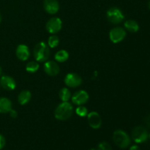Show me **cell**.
Returning <instances> with one entry per match:
<instances>
[{
    "label": "cell",
    "instance_id": "obj_1",
    "mask_svg": "<svg viewBox=\"0 0 150 150\" xmlns=\"http://www.w3.org/2000/svg\"><path fill=\"white\" fill-rule=\"evenodd\" d=\"M73 105L68 102H62L55 109L54 116L57 120L64 121L70 118L73 115Z\"/></svg>",
    "mask_w": 150,
    "mask_h": 150
},
{
    "label": "cell",
    "instance_id": "obj_2",
    "mask_svg": "<svg viewBox=\"0 0 150 150\" xmlns=\"http://www.w3.org/2000/svg\"><path fill=\"white\" fill-rule=\"evenodd\" d=\"M50 56L48 45L44 42H40L34 48V57L38 62H43L48 60Z\"/></svg>",
    "mask_w": 150,
    "mask_h": 150
},
{
    "label": "cell",
    "instance_id": "obj_3",
    "mask_svg": "<svg viewBox=\"0 0 150 150\" xmlns=\"http://www.w3.org/2000/svg\"><path fill=\"white\" fill-rule=\"evenodd\" d=\"M113 141L114 144L121 149H126L130 146L131 143L130 136L126 132L122 130H117L114 131L113 134Z\"/></svg>",
    "mask_w": 150,
    "mask_h": 150
},
{
    "label": "cell",
    "instance_id": "obj_4",
    "mask_svg": "<svg viewBox=\"0 0 150 150\" xmlns=\"http://www.w3.org/2000/svg\"><path fill=\"white\" fill-rule=\"evenodd\" d=\"M149 135L146 128L142 126H138L133 130L132 132V139L136 143L142 144L146 142Z\"/></svg>",
    "mask_w": 150,
    "mask_h": 150
},
{
    "label": "cell",
    "instance_id": "obj_5",
    "mask_svg": "<svg viewBox=\"0 0 150 150\" xmlns=\"http://www.w3.org/2000/svg\"><path fill=\"white\" fill-rule=\"evenodd\" d=\"M106 16L108 20L114 24H119L125 18L122 12L117 7H111L110 9H108Z\"/></svg>",
    "mask_w": 150,
    "mask_h": 150
},
{
    "label": "cell",
    "instance_id": "obj_6",
    "mask_svg": "<svg viewBox=\"0 0 150 150\" xmlns=\"http://www.w3.org/2000/svg\"><path fill=\"white\" fill-rule=\"evenodd\" d=\"M62 26V22L59 18H51L45 25L47 32L50 34H56L59 32Z\"/></svg>",
    "mask_w": 150,
    "mask_h": 150
},
{
    "label": "cell",
    "instance_id": "obj_7",
    "mask_svg": "<svg viewBox=\"0 0 150 150\" xmlns=\"http://www.w3.org/2000/svg\"><path fill=\"white\" fill-rule=\"evenodd\" d=\"M126 37V32L121 27H116L111 29L109 32V38L113 43H119L122 42Z\"/></svg>",
    "mask_w": 150,
    "mask_h": 150
},
{
    "label": "cell",
    "instance_id": "obj_8",
    "mask_svg": "<svg viewBox=\"0 0 150 150\" xmlns=\"http://www.w3.org/2000/svg\"><path fill=\"white\" fill-rule=\"evenodd\" d=\"M64 83L69 87H78L82 83V79L76 73H70L64 78Z\"/></svg>",
    "mask_w": 150,
    "mask_h": 150
},
{
    "label": "cell",
    "instance_id": "obj_9",
    "mask_svg": "<svg viewBox=\"0 0 150 150\" xmlns=\"http://www.w3.org/2000/svg\"><path fill=\"white\" fill-rule=\"evenodd\" d=\"M89 97L87 92L84 90H79L72 97V102L77 105H82L86 103Z\"/></svg>",
    "mask_w": 150,
    "mask_h": 150
},
{
    "label": "cell",
    "instance_id": "obj_10",
    "mask_svg": "<svg viewBox=\"0 0 150 150\" xmlns=\"http://www.w3.org/2000/svg\"><path fill=\"white\" fill-rule=\"evenodd\" d=\"M44 71L50 76H56L59 73L60 68L57 62L54 61L45 62L44 64Z\"/></svg>",
    "mask_w": 150,
    "mask_h": 150
},
{
    "label": "cell",
    "instance_id": "obj_11",
    "mask_svg": "<svg viewBox=\"0 0 150 150\" xmlns=\"http://www.w3.org/2000/svg\"><path fill=\"white\" fill-rule=\"evenodd\" d=\"M88 122L89 126L93 129H99L102 125V120L99 114L95 111H92L87 114Z\"/></svg>",
    "mask_w": 150,
    "mask_h": 150
},
{
    "label": "cell",
    "instance_id": "obj_12",
    "mask_svg": "<svg viewBox=\"0 0 150 150\" xmlns=\"http://www.w3.org/2000/svg\"><path fill=\"white\" fill-rule=\"evenodd\" d=\"M0 86L7 91H12L15 89L16 83L14 79L9 76H3L0 79Z\"/></svg>",
    "mask_w": 150,
    "mask_h": 150
},
{
    "label": "cell",
    "instance_id": "obj_13",
    "mask_svg": "<svg viewBox=\"0 0 150 150\" xmlns=\"http://www.w3.org/2000/svg\"><path fill=\"white\" fill-rule=\"evenodd\" d=\"M43 7L45 11L51 15H54L59 10V4L57 0H44Z\"/></svg>",
    "mask_w": 150,
    "mask_h": 150
},
{
    "label": "cell",
    "instance_id": "obj_14",
    "mask_svg": "<svg viewBox=\"0 0 150 150\" xmlns=\"http://www.w3.org/2000/svg\"><path fill=\"white\" fill-rule=\"evenodd\" d=\"M16 54L18 58L21 61H26L29 58V55H30L29 48L24 44H21L18 45Z\"/></svg>",
    "mask_w": 150,
    "mask_h": 150
},
{
    "label": "cell",
    "instance_id": "obj_15",
    "mask_svg": "<svg viewBox=\"0 0 150 150\" xmlns=\"http://www.w3.org/2000/svg\"><path fill=\"white\" fill-rule=\"evenodd\" d=\"M12 109V102L7 98H0V113L6 114Z\"/></svg>",
    "mask_w": 150,
    "mask_h": 150
},
{
    "label": "cell",
    "instance_id": "obj_16",
    "mask_svg": "<svg viewBox=\"0 0 150 150\" xmlns=\"http://www.w3.org/2000/svg\"><path fill=\"white\" fill-rule=\"evenodd\" d=\"M31 98H32V94L29 91L23 90L20 92L18 97V103L21 105H24L27 104L30 101Z\"/></svg>",
    "mask_w": 150,
    "mask_h": 150
},
{
    "label": "cell",
    "instance_id": "obj_17",
    "mask_svg": "<svg viewBox=\"0 0 150 150\" xmlns=\"http://www.w3.org/2000/svg\"><path fill=\"white\" fill-rule=\"evenodd\" d=\"M124 25H125V27L126 28L127 30H128L129 32H133V33L137 32L139 29V26L136 21H133V20L126 21L125 22Z\"/></svg>",
    "mask_w": 150,
    "mask_h": 150
},
{
    "label": "cell",
    "instance_id": "obj_18",
    "mask_svg": "<svg viewBox=\"0 0 150 150\" xmlns=\"http://www.w3.org/2000/svg\"><path fill=\"white\" fill-rule=\"evenodd\" d=\"M55 59L58 62H64L69 58V54L65 50H60L55 54Z\"/></svg>",
    "mask_w": 150,
    "mask_h": 150
},
{
    "label": "cell",
    "instance_id": "obj_19",
    "mask_svg": "<svg viewBox=\"0 0 150 150\" xmlns=\"http://www.w3.org/2000/svg\"><path fill=\"white\" fill-rule=\"evenodd\" d=\"M59 96L62 102H67L71 98V93L67 88H62L59 91Z\"/></svg>",
    "mask_w": 150,
    "mask_h": 150
},
{
    "label": "cell",
    "instance_id": "obj_20",
    "mask_svg": "<svg viewBox=\"0 0 150 150\" xmlns=\"http://www.w3.org/2000/svg\"><path fill=\"white\" fill-rule=\"evenodd\" d=\"M39 67V64L37 62H30L26 64V70L30 73H34L38 71Z\"/></svg>",
    "mask_w": 150,
    "mask_h": 150
},
{
    "label": "cell",
    "instance_id": "obj_21",
    "mask_svg": "<svg viewBox=\"0 0 150 150\" xmlns=\"http://www.w3.org/2000/svg\"><path fill=\"white\" fill-rule=\"evenodd\" d=\"M59 39L57 35H51V37H49L48 40V45L50 48H56L59 45Z\"/></svg>",
    "mask_w": 150,
    "mask_h": 150
},
{
    "label": "cell",
    "instance_id": "obj_22",
    "mask_svg": "<svg viewBox=\"0 0 150 150\" xmlns=\"http://www.w3.org/2000/svg\"><path fill=\"white\" fill-rule=\"evenodd\" d=\"M76 113L78 116L81 117H85L87 116L88 111L87 108L86 107L83 106V105H79L76 110Z\"/></svg>",
    "mask_w": 150,
    "mask_h": 150
},
{
    "label": "cell",
    "instance_id": "obj_23",
    "mask_svg": "<svg viewBox=\"0 0 150 150\" xmlns=\"http://www.w3.org/2000/svg\"><path fill=\"white\" fill-rule=\"evenodd\" d=\"M98 150H113L111 145L106 142H103L98 144Z\"/></svg>",
    "mask_w": 150,
    "mask_h": 150
},
{
    "label": "cell",
    "instance_id": "obj_24",
    "mask_svg": "<svg viewBox=\"0 0 150 150\" xmlns=\"http://www.w3.org/2000/svg\"><path fill=\"white\" fill-rule=\"evenodd\" d=\"M5 144H6L5 139H4V137L2 136V135L0 134V150L2 149L4 147Z\"/></svg>",
    "mask_w": 150,
    "mask_h": 150
},
{
    "label": "cell",
    "instance_id": "obj_25",
    "mask_svg": "<svg viewBox=\"0 0 150 150\" xmlns=\"http://www.w3.org/2000/svg\"><path fill=\"white\" fill-rule=\"evenodd\" d=\"M9 114H10V116L11 117H13V118H16L18 116V113L17 111H16L15 110L13 109H11L10 111V112H9Z\"/></svg>",
    "mask_w": 150,
    "mask_h": 150
},
{
    "label": "cell",
    "instance_id": "obj_26",
    "mask_svg": "<svg viewBox=\"0 0 150 150\" xmlns=\"http://www.w3.org/2000/svg\"><path fill=\"white\" fill-rule=\"evenodd\" d=\"M145 123H146V125L150 128V114H149V115L146 117V119H145Z\"/></svg>",
    "mask_w": 150,
    "mask_h": 150
},
{
    "label": "cell",
    "instance_id": "obj_27",
    "mask_svg": "<svg viewBox=\"0 0 150 150\" xmlns=\"http://www.w3.org/2000/svg\"><path fill=\"white\" fill-rule=\"evenodd\" d=\"M129 150H141L140 148H139V146L137 145H133V146H130V149Z\"/></svg>",
    "mask_w": 150,
    "mask_h": 150
},
{
    "label": "cell",
    "instance_id": "obj_28",
    "mask_svg": "<svg viewBox=\"0 0 150 150\" xmlns=\"http://www.w3.org/2000/svg\"><path fill=\"white\" fill-rule=\"evenodd\" d=\"M1 73H2V68H1V67L0 66V76H1Z\"/></svg>",
    "mask_w": 150,
    "mask_h": 150
},
{
    "label": "cell",
    "instance_id": "obj_29",
    "mask_svg": "<svg viewBox=\"0 0 150 150\" xmlns=\"http://www.w3.org/2000/svg\"><path fill=\"white\" fill-rule=\"evenodd\" d=\"M1 13H0V23H1Z\"/></svg>",
    "mask_w": 150,
    "mask_h": 150
},
{
    "label": "cell",
    "instance_id": "obj_30",
    "mask_svg": "<svg viewBox=\"0 0 150 150\" xmlns=\"http://www.w3.org/2000/svg\"><path fill=\"white\" fill-rule=\"evenodd\" d=\"M149 9H150V0H149Z\"/></svg>",
    "mask_w": 150,
    "mask_h": 150
},
{
    "label": "cell",
    "instance_id": "obj_31",
    "mask_svg": "<svg viewBox=\"0 0 150 150\" xmlns=\"http://www.w3.org/2000/svg\"><path fill=\"white\" fill-rule=\"evenodd\" d=\"M89 150H95L94 149H89Z\"/></svg>",
    "mask_w": 150,
    "mask_h": 150
},
{
    "label": "cell",
    "instance_id": "obj_32",
    "mask_svg": "<svg viewBox=\"0 0 150 150\" xmlns=\"http://www.w3.org/2000/svg\"><path fill=\"white\" fill-rule=\"evenodd\" d=\"M149 139H150V134H149Z\"/></svg>",
    "mask_w": 150,
    "mask_h": 150
}]
</instances>
